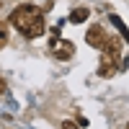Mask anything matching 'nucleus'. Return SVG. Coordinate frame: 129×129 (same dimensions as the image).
<instances>
[{
  "mask_svg": "<svg viewBox=\"0 0 129 129\" xmlns=\"http://www.w3.org/2000/svg\"><path fill=\"white\" fill-rule=\"evenodd\" d=\"M106 31H103V26H90L88 28V34H85V41L93 47V49H101L103 47V41H106Z\"/></svg>",
  "mask_w": 129,
  "mask_h": 129,
  "instance_id": "3",
  "label": "nucleus"
},
{
  "mask_svg": "<svg viewBox=\"0 0 129 129\" xmlns=\"http://www.w3.org/2000/svg\"><path fill=\"white\" fill-rule=\"evenodd\" d=\"M88 16H90L88 8H78V10H72V13H70V23H83Z\"/></svg>",
  "mask_w": 129,
  "mask_h": 129,
  "instance_id": "6",
  "label": "nucleus"
},
{
  "mask_svg": "<svg viewBox=\"0 0 129 129\" xmlns=\"http://www.w3.org/2000/svg\"><path fill=\"white\" fill-rule=\"evenodd\" d=\"M126 129H129V124H126Z\"/></svg>",
  "mask_w": 129,
  "mask_h": 129,
  "instance_id": "11",
  "label": "nucleus"
},
{
  "mask_svg": "<svg viewBox=\"0 0 129 129\" xmlns=\"http://www.w3.org/2000/svg\"><path fill=\"white\" fill-rule=\"evenodd\" d=\"M101 52H103V54H109V57H114V59H119V62L124 59V57H121V39H119V36H106Z\"/></svg>",
  "mask_w": 129,
  "mask_h": 129,
  "instance_id": "2",
  "label": "nucleus"
},
{
  "mask_svg": "<svg viewBox=\"0 0 129 129\" xmlns=\"http://www.w3.org/2000/svg\"><path fill=\"white\" fill-rule=\"evenodd\" d=\"M109 18H111V23H114L116 28H119V31H121V36H124V41H126V44H129V28L124 26V21H121L119 16H109Z\"/></svg>",
  "mask_w": 129,
  "mask_h": 129,
  "instance_id": "7",
  "label": "nucleus"
},
{
  "mask_svg": "<svg viewBox=\"0 0 129 129\" xmlns=\"http://www.w3.org/2000/svg\"><path fill=\"white\" fill-rule=\"evenodd\" d=\"M116 70H119V59H114V57H109V54H101V64H98L101 78H111Z\"/></svg>",
  "mask_w": 129,
  "mask_h": 129,
  "instance_id": "5",
  "label": "nucleus"
},
{
  "mask_svg": "<svg viewBox=\"0 0 129 129\" xmlns=\"http://www.w3.org/2000/svg\"><path fill=\"white\" fill-rule=\"evenodd\" d=\"M5 41H8V34H5V26H0V49L5 47Z\"/></svg>",
  "mask_w": 129,
  "mask_h": 129,
  "instance_id": "8",
  "label": "nucleus"
},
{
  "mask_svg": "<svg viewBox=\"0 0 129 129\" xmlns=\"http://www.w3.org/2000/svg\"><path fill=\"white\" fill-rule=\"evenodd\" d=\"M52 52H54V57L57 59H70L72 57V52H75V47L70 44V41H64V39H54V41H52Z\"/></svg>",
  "mask_w": 129,
  "mask_h": 129,
  "instance_id": "4",
  "label": "nucleus"
},
{
  "mask_svg": "<svg viewBox=\"0 0 129 129\" xmlns=\"http://www.w3.org/2000/svg\"><path fill=\"white\" fill-rule=\"evenodd\" d=\"M3 93H5V80L0 78V95H3Z\"/></svg>",
  "mask_w": 129,
  "mask_h": 129,
  "instance_id": "10",
  "label": "nucleus"
},
{
  "mask_svg": "<svg viewBox=\"0 0 129 129\" xmlns=\"http://www.w3.org/2000/svg\"><path fill=\"white\" fill-rule=\"evenodd\" d=\"M62 129H80L75 121H62Z\"/></svg>",
  "mask_w": 129,
  "mask_h": 129,
  "instance_id": "9",
  "label": "nucleus"
},
{
  "mask_svg": "<svg viewBox=\"0 0 129 129\" xmlns=\"http://www.w3.org/2000/svg\"><path fill=\"white\" fill-rule=\"evenodd\" d=\"M10 26H13L21 36H26V39H39L47 31V21H44V13H41L36 5L26 3V5L13 8V13H10Z\"/></svg>",
  "mask_w": 129,
  "mask_h": 129,
  "instance_id": "1",
  "label": "nucleus"
}]
</instances>
